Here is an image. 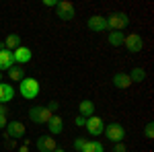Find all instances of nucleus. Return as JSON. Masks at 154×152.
<instances>
[{"label":"nucleus","mask_w":154,"mask_h":152,"mask_svg":"<svg viewBox=\"0 0 154 152\" xmlns=\"http://www.w3.org/2000/svg\"><path fill=\"white\" fill-rule=\"evenodd\" d=\"M74 123H76L78 128H84V126H86V117L78 115V117H76V119H74Z\"/></svg>","instance_id":"obj_25"},{"label":"nucleus","mask_w":154,"mask_h":152,"mask_svg":"<svg viewBox=\"0 0 154 152\" xmlns=\"http://www.w3.org/2000/svg\"><path fill=\"white\" fill-rule=\"evenodd\" d=\"M14 99V88L8 82H0V105H6Z\"/></svg>","instance_id":"obj_12"},{"label":"nucleus","mask_w":154,"mask_h":152,"mask_svg":"<svg viewBox=\"0 0 154 152\" xmlns=\"http://www.w3.org/2000/svg\"><path fill=\"white\" fill-rule=\"evenodd\" d=\"M41 91V86H39V80L37 78H31V76H25L23 80L19 82V93L23 99H35L37 95Z\"/></svg>","instance_id":"obj_1"},{"label":"nucleus","mask_w":154,"mask_h":152,"mask_svg":"<svg viewBox=\"0 0 154 152\" xmlns=\"http://www.w3.org/2000/svg\"><path fill=\"white\" fill-rule=\"evenodd\" d=\"M56 17H60L62 21H72V19L76 17V8H74V4L68 2V0L58 2V6H56Z\"/></svg>","instance_id":"obj_5"},{"label":"nucleus","mask_w":154,"mask_h":152,"mask_svg":"<svg viewBox=\"0 0 154 152\" xmlns=\"http://www.w3.org/2000/svg\"><path fill=\"white\" fill-rule=\"evenodd\" d=\"M111 82H113V86H115V88H128V86L131 84L130 74H125V72H115Z\"/></svg>","instance_id":"obj_15"},{"label":"nucleus","mask_w":154,"mask_h":152,"mask_svg":"<svg viewBox=\"0 0 154 152\" xmlns=\"http://www.w3.org/2000/svg\"><path fill=\"white\" fill-rule=\"evenodd\" d=\"M54 152H66V150H62V148H56V150H54Z\"/></svg>","instance_id":"obj_30"},{"label":"nucleus","mask_w":154,"mask_h":152,"mask_svg":"<svg viewBox=\"0 0 154 152\" xmlns=\"http://www.w3.org/2000/svg\"><path fill=\"white\" fill-rule=\"evenodd\" d=\"M86 27H88L93 33H103V31H107V19L101 17V14H93V17H88Z\"/></svg>","instance_id":"obj_8"},{"label":"nucleus","mask_w":154,"mask_h":152,"mask_svg":"<svg viewBox=\"0 0 154 152\" xmlns=\"http://www.w3.org/2000/svg\"><path fill=\"white\" fill-rule=\"evenodd\" d=\"M43 6H54V8H56L58 2H56V0H43Z\"/></svg>","instance_id":"obj_28"},{"label":"nucleus","mask_w":154,"mask_h":152,"mask_svg":"<svg viewBox=\"0 0 154 152\" xmlns=\"http://www.w3.org/2000/svg\"><path fill=\"white\" fill-rule=\"evenodd\" d=\"M19 152H29V146H21V148H19Z\"/></svg>","instance_id":"obj_29"},{"label":"nucleus","mask_w":154,"mask_h":152,"mask_svg":"<svg viewBox=\"0 0 154 152\" xmlns=\"http://www.w3.org/2000/svg\"><path fill=\"white\" fill-rule=\"evenodd\" d=\"M128 25H130V17L125 12H113L107 19V29H111V31H123Z\"/></svg>","instance_id":"obj_2"},{"label":"nucleus","mask_w":154,"mask_h":152,"mask_svg":"<svg viewBox=\"0 0 154 152\" xmlns=\"http://www.w3.org/2000/svg\"><path fill=\"white\" fill-rule=\"evenodd\" d=\"M6 115H8V109H6V105H0V129L6 128V123H8Z\"/></svg>","instance_id":"obj_22"},{"label":"nucleus","mask_w":154,"mask_h":152,"mask_svg":"<svg viewBox=\"0 0 154 152\" xmlns=\"http://www.w3.org/2000/svg\"><path fill=\"white\" fill-rule=\"evenodd\" d=\"M123 39H125V35L121 31H111L109 33V45H113V47L123 45Z\"/></svg>","instance_id":"obj_19"},{"label":"nucleus","mask_w":154,"mask_h":152,"mask_svg":"<svg viewBox=\"0 0 154 152\" xmlns=\"http://www.w3.org/2000/svg\"><path fill=\"white\" fill-rule=\"evenodd\" d=\"M144 136H146L148 140H152V138H154V123H146V128H144Z\"/></svg>","instance_id":"obj_23"},{"label":"nucleus","mask_w":154,"mask_h":152,"mask_svg":"<svg viewBox=\"0 0 154 152\" xmlns=\"http://www.w3.org/2000/svg\"><path fill=\"white\" fill-rule=\"evenodd\" d=\"M51 115H54V113L43 105H35V107L29 109V119H31L33 123H48L49 119H51Z\"/></svg>","instance_id":"obj_4"},{"label":"nucleus","mask_w":154,"mask_h":152,"mask_svg":"<svg viewBox=\"0 0 154 152\" xmlns=\"http://www.w3.org/2000/svg\"><path fill=\"white\" fill-rule=\"evenodd\" d=\"M123 43H125V47L130 49L131 54H138V51L144 49V39H142L140 33H130V35L123 39Z\"/></svg>","instance_id":"obj_7"},{"label":"nucleus","mask_w":154,"mask_h":152,"mask_svg":"<svg viewBox=\"0 0 154 152\" xmlns=\"http://www.w3.org/2000/svg\"><path fill=\"white\" fill-rule=\"evenodd\" d=\"M84 128H86V132H88L91 136H101L103 129H105V121L99 115H91L86 119V126H84Z\"/></svg>","instance_id":"obj_6"},{"label":"nucleus","mask_w":154,"mask_h":152,"mask_svg":"<svg viewBox=\"0 0 154 152\" xmlns=\"http://www.w3.org/2000/svg\"><path fill=\"white\" fill-rule=\"evenodd\" d=\"M14 66V56H12V51L8 49H0V72H8Z\"/></svg>","instance_id":"obj_13"},{"label":"nucleus","mask_w":154,"mask_h":152,"mask_svg":"<svg viewBox=\"0 0 154 152\" xmlns=\"http://www.w3.org/2000/svg\"><path fill=\"white\" fill-rule=\"evenodd\" d=\"M80 152H105V148H103V144H101V142L93 140V142H86V144H84V148Z\"/></svg>","instance_id":"obj_20"},{"label":"nucleus","mask_w":154,"mask_h":152,"mask_svg":"<svg viewBox=\"0 0 154 152\" xmlns=\"http://www.w3.org/2000/svg\"><path fill=\"white\" fill-rule=\"evenodd\" d=\"M86 142H88V140H84V138H76V140H74V150L80 152L84 148V144H86Z\"/></svg>","instance_id":"obj_24"},{"label":"nucleus","mask_w":154,"mask_h":152,"mask_svg":"<svg viewBox=\"0 0 154 152\" xmlns=\"http://www.w3.org/2000/svg\"><path fill=\"white\" fill-rule=\"evenodd\" d=\"M103 134H105V138L109 142H115V144L125 140V128L121 123H109V126H105Z\"/></svg>","instance_id":"obj_3"},{"label":"nucleus","mask_w":154,"mask_h":152,"mask_svg":"<svg viewBox=\"0 0 154 152\" xmlns=\"http://www.w3.org/2000/svg\"><path fill=\"white\" fill-rule=\"evenodd\" d=\"M8 78H11L12 82H21V80L25 78V68H23V66H17V64H14L11 70H8Z\"/></svg>","instance_id":"obj_18"},{"label":"nucleus","mask_w":154,"mask_h":152,"mask_svg":"<svg viewBox=\"0 0 154 152\" xmlns=\"http://www.w3.org/2000/svg\"><path fill=\"white\" fill-rule=\"evenodd\" d=\"M78 111H80V115L82 117H88L95 115V103L93 101H88V99H84V101H80V105H78Z\"/></svg>","instance_id":"obj_16"},{"label":"nucleus","mask_w":154,"mask_h":152,"mask_svg":"<svg viewBox=\"0 0 154 152\" xmlns=\"http://www.w3.org/2000/svg\"><path fill=\"white\" fill-rule=\"evenodd\" d=\"M0 82H2V72H0Z\"/></svg>","instance_id":"obj_31"},{"label":"nucleus","mask_w":154,"mask_h":152,"mask_svg":"<svg viewBox=\"0 0 154 152\" xmlns=\"http://www.w3.org/2000/svg\"><path fill=\"white\" fill-rule=\"evenodd\" d=\"M113 152H128V148H125V144H123V142H117V144H115V148H113Z\"/></svg>","instance_id":"obj_27"},{"label":"nucleus","mask_w":154,"mask_h":152,"mask_svg":"<svg viewBox=\"0 0 154 152\" xmlns=\"http://www.w3.org/2000/svg\"><path fill=\"white\" fill-rule=\"evenodd\" d=\"M12 56H14V64H17V66H25V64H27L29 60L33 58L31 49H29V47H25V45L17 47V49L12 51Z\"/></svg>","instance_id":"obj_10"},{"label":"nucleus","mask_w":154,"mask_h":152,"mask_svg":"<svg viewBox=\"0 0 154 152\" xmlns=\"http://www.w3.org/2000/svg\"><path fill=\"white\" fill-rule=\"evenodd\" d=\"M49 109V111H51V113H54V115H56V111H58V107H60V103L58 101H51V103H49V105H45Z\"/></svg>","instance_id":"obj_26"},{"label":"nucleus","mask_w":154,"mask_h":152,"mask_svg":"<svg viewBox=\"0 0 154 152\" xmlns=\"http://www.w3.org/2000/svg\"><path fill=\"white\" fill-rule=\"evenodd\" d=\"M35 144H37V150H39V152H54L56 148H58V144H56V140H54V136H49V134L39 136Z\"/></svg>","instance_id":"obj_9"},{"label":"nucleus","mask_w":154,"mask_h":152,"mask_svg":"<svg viewBox=\"0 0 154 152\" xmlns=\"http://www.w3.org/2000/svg\"><path fill=\"white\" fill-rule=\"evenodd\" d=\"M130 80H131V84H134V82H144L146 80V72H144L142 68H134V70L130 72Z\"/></svg>","instance_id":"obj_21"},{"label":"nucleus","mask_w":154,"mask_h":152,"mask_svg":"<svg viewBox=\"0 0 154 152\" xmlns=\"http://www.w3.org/2000/svg\"><path fill=\"white\" fill-rule=\"evenodd\" d=\"M4 47H6L8 51H14L17 47H21V35H17V33H11V35L6 37V41H4Z\"/></svg>","instance_id":"obj_17"},{"label":"nucleus","mask_w":154,"mask_h":152,"mask_svg":"<svg viewBox=\"0 0 154 152\" xmlns=\"http://www.w3.org/2000/svg\"><path fill=\"white\" fill-rule=\"evenodd\" d=\"M45 126H48L49 136H58V134L64 132V119H62L60 115H51V119H49Z\"/></svg>","instance_id":"obj_11"},{"label":"nucleus","mask_w":154,"mask_h":152,"mask_svg":"<svg viewBox=\"0 0 154 152\" xmlns=\"http://www.w3.org/2000/svg\"><path fill=\"white\" fill-rule=\"evenodd\" d=\"M25 126L23 121H11V123H6V134L11 136V138H23L25 136Z\"/></svg>","instance_id":"obj_14"}]
</instances>
